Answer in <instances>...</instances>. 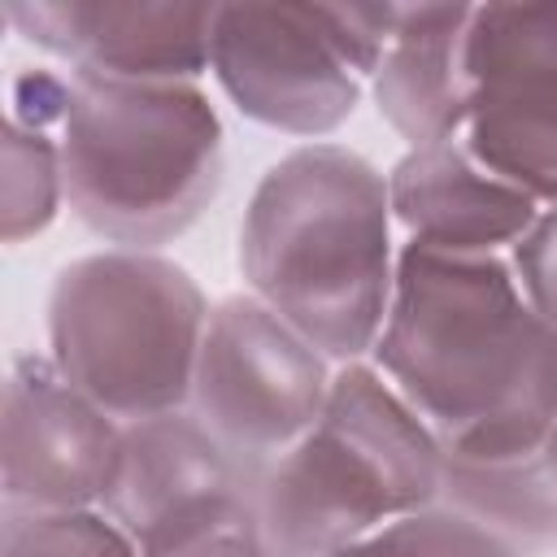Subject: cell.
<instances>
[{
  "label": "cell",
  "instance_id": "obj_1",
  "mask_svg": "<svg viewBox=\"0 0 557 557\" xmlns=\"http://www.w3.org/2000/svg\"><path fill=\"white\" fill-rule=\"evenodd\" d=\"M461 461L544 457L557 426V331L505 257L400 244L383 331L366 357Z\"/></svg>",
  "mask_w": 557,
  "mask_h": 557
},
{
  "label": "cell",
  "instance_id": "obj_2",
  "mask_svg": "<svg viewBox=\"0 0 557 557\" xmlns=\"http://www.w3.org/2000/svg\"><path fill=\"white\" fill-rule=\"evenodd\" d=\"M396 261L387 170L335 139L296 144L270 161L239 218L244 292L335 366L370 357Z\"/></svg>",
  "mask_w": 557,
  "mask_h": 557
},
{
  "label": "cell",
  "instance_id": "obj_3",
  "mask_svg": "<svg viewBox=\"0 0 557 557\" xmlns=\"http://www.w3.org/2000/svg\"><path fill=\"white\" fill-rule=\"evenodd\" d=\"M57 131L65 209L104 248L161 252L226 183L222 117L200 83H117L70 70Z\"/></svg>",
  "mask_w": 557,
  "mask_h": 557
},
{
  "label": "cell",
  "instance_id": "obj_4",
  "mask_svg": "<svg viewBox=\"0 0 557 557\" xmlns=\"http://www.w3.org/2000/svg\"><path fill=\"white\" fill-rule=\"evenodd\" d=\"M444 440L370 366H335L313 431L257 479L274 557H331L392 518L440 505Z\"/></svg>",
  "mask_w": 557,
  "mask_h": 557
},
{
  "label": "cell",
  "instance_id": "obj_5",
  "mask_svg": "<svg viewBox=\"0 0 557 557\" xmlns=\"http://www.w3.org/2000/svg\"><path fill=\"white\" fill-rule=\"evenodd\" d=\"M209 309L174 257L96 248L65 261L48 287V361L122 426L178 413L191 400Z\"/></svg>",
  "mask_w": 557,
  "mask_h": 557
},
{
  "label": "cell",
  "instance_id": "obj_6",
  "mask_svg": "<svg viewBox=\"0 0 557 557\" xmlns=\"http://www.w3.org/2000/svg\"><path fill=\"white\" fill-rule=\"evenodd\" d=\"M331 383V357L252 292H231L209 309L187 409L257 483L313 431Z\"/></svg>",
  "mask_w": 557,
  "mask_h": 557
},
{
  "label": "cell",
  "instance_id": "obj_7",
  "mask_svg": "<svg viewBox=\"0 0 557 557\" xmlns=\"http://www.w3.org/2000/svg\"><path fill=\"white\" fill-rule=\"evenodd\" d=\"M461 78V148L540 209L557 205V0L474 4Z\"/></svg>",
  "mask_w": 557,
  "mask_h": 557
},
{
  "label": "cell",
  "instance_id": "obj_8",
  "mask_svg": "<svg viewBox=\"0 0 557 557\" xmlns=\"http://www.w3.org/2000/svg\"><path fill=\"white\" fill-rule=\"evenodd\" d=\"M209 78L239 117L296 144L331 139L366 83L331 52L309 4H218Z\"/></svg>",
  "mask_w": 557,
  "mask_h": 557
},
{
  "label": "cell",
  "instance_id": "obj_9",
  "mask_svg": "<svg viewBox=\"0 0 557 557\" xmlns=\"http://www.w3.org/2000/svg\"><path fill=\"white\" fill-rule=\"evenodd\" d=\"M122 422L61 379L48 352H17L0 396V509L52 513L104 500Z\"/></svg>",
  "mask_w": 557,
  "mask_h": 557
},
{
  "label": "cell",
  "instance_id": "obj_10",
  "mask_svg": "<svg viewBox=\"0 0 557 557\" xmlns=\"http://www.w3.org/2000/svg\"><path fill=\"white\" fill-rule=\"evenodd\" d=\"M218 4L178 0H17L4 26L65 70L117 83H200Z\"/></svg>",
  "mask_w": 557,
  "mask_h": 557
},
{
  "label": "cell",
  "instance_id": "obj_11",
  "mask_svg": "<svg viewBox=\"0 0 557 557\" xmlns=\"http://www.w3.org/2000/svg\"><path fill=\"white\" fill-rule=\"evenodd\" d=\"M252 474L200 426L191 409H178L122 431L117 470L100 509L144 553H161L252 505Z\"/></svg>",
  "mask_w": 557,
  "mask_h": 557
},
{
  "label": "cell",
  "instance_id": "obj_12",
  "mask_svg": "<svg viewBox=\"0 0 557 557\" xmlns=\"http://www.w3.org/2000/svg\"><path fill=\"white\" fill-rule=\"evenodd\" d=\"M387 205L400 244L440 257H505L540 218V205L479 165L461 139L405 148L387 170Z\"/></svg>",
  "mask_w": 557,
  "mask_h": 557
},
{
  "label": "cell",
  "instance_id": "obj_13",
  "mask_svg": "<svg viewBox=\"0 0 557 557\" xmlns=\"http://www.w3.org/2000/svg\"><path fill=\"white\" fill-rule=\"evenodd\" d=\"M474 4H405L392 48L366 91L405 148L457 139L466 113V26Z\"/></svg>",
  "mask_w": 557,
  "mask_h": 557
},
{
  "label": "cell",
  "instance_id": "obj_14",
  "mask_svg": "<svg viewBox=\"0 0 557 557\" xmlns=\"http://www.w3.org/2000/svg\"><path fill=\"white\" fill-rule=\"evenodd\" d=\"M440 505L474 518L527 557L557 553V487L544 470V457L461 461L444 453Z\"/></svg>",
  "mask_w": 557,
  "mask_h": 557
},
{
  "label": "cell",
  "instance_id": "obj_15",
  "mask_svg": "<svg viewBox=\"0 0 557 557\" xmlns=\"http://www.w3.org/2000/svg\"><path fill=\"white\" fill-rule=\"evenodd\" d=\"M65 209L61 144L48 131L4 122L0 139V239L26 244L44 235Z\"/></svg>",
  "mask_w": 557,
  "mask_h": 557
},
{
  "label": "cell",
  "instance_id": "obj_16",
  "mask_svg": "<svg viewBox=\"0 0 557 557\" xmlns=\"http://www.w3.org/2000/svg\"><path fill=\"white\" fill-rule=\"evenodd\" d=\"M331 557H527V553H518L474 518L448 505H431L383 522L379 531L352 540Z\"/></svg>",
  "mask_w": 557,
  "mask_h": 557
},
{
  "label": "cell",
  "instance_id": "obj_17",
  "mask_svg": "<svg viewBox=\"0 0 557 557\" xmlns=\"http://www.w3.org/2000/svg\"><path fill=\"white\" fill-rule=\"evenodd\" d=\"M0 557H144V548L100 505L52 513L0 509Z\"/></svg>",
  "mask_w": 557,
  "mask_h": 557
},
{
  "label": "cell",
  "instance_id": "obj_18",
  "mask_svg": "<svg viewBox=\"0 0 557 557\" xmlns=\"http://www.w3.org/2000/svg\"><path fill=\"white\" fill-rule=\"evenodd\" d=\"M322 39L331 44V52L361 78L370 83L383 52L396 39L400 13L405 4H309Z\"/></svg>",
  "mask_w": 557,
  "mask_h": 557
},
{
  "label": "cell",
  "instance_id": "obj_19",
  "mask_svg": "<svg viewBox=\"0 0 557 557\" xmlns=\"http://www.w3.org/2000/svg\"><path fill=\"white\" fill-rule=\"evenodd\" d=\"M527 305L557 331V205L540 209L531 231L505 252Z\"/></svg>",
  "mask_w": 557,
  "mask_h": 557
},
{
  "label": "cell",
  "instance_id": "obj_20",
  "mask_svg": "<svg viewBox=\"0 0 557 557\" xmlns=\"http://www.w3.org/2000/svg\"><path fill=\"white\" fill-rule=\"evenodd\" d=\"M70 91H74V78L65 65H17L9 74V91H4V100H9L4 122L57 135L70 113Z\"/></svg>",
  "mask_w": 557,
  "mask_h": 557
},
{
  "label": "cell",
  "instance_id": "obj_21",
  "mask_svg": "<svg viewBox=\"0 0 557 557\" xmlns=\"http://www.w3.org/2000/svg\"><path fill=\"white\" fill-rule=\"evenodd\" d=\"M144 557H274V548L265 544L261 535V522H257V500L209 522L205 531L161 548V553H144Z\"/></svg>",
  "mask_w": 557,
  "mask_h": 557
},
{
  "label": "cell",
  "instance_id": "obj_22",
  "mask_svg": "<svg viewBox=\"0 0 557 557\" xmlns=\"http://www.w3.org/2000/svg\"><path fill=\"white\" fill-rule=\"evenodd\" d=\"M544 470H548V479H553V487H557V426H553V435H548V444H544Z\"/></svg>",
  "mask_w": 557,
  "mask_h": 557
}]
</instances>
